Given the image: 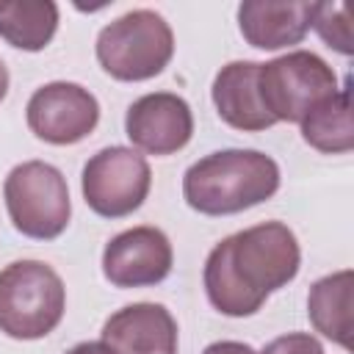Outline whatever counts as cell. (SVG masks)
<instances>
[{
	"label": "cell",
	"mask_w": 354,
	"mask_h": 354,
	"mask_svg": "<svg viewBox=\"0 0 354 354\" xmlns=\"http://www.w3.org/2000/svg\"><path fill=\"white\" fill-rule=\"evenodd\" d=\"M301 249L293 230L266 221L216 243L205 260V290L210 304L230 315H254L266 296L299 274Z\"/></svg>",
	"instance_id": "1"
},
{
	"label": "cell",
	"mask_w": 354,
	"mask_h": 354,
	"mask_svg": "<svg viewBox=\"0 0 354 354\" xmlns=\"http://www.w3.org/2000/svg\"><path fill=\"white\" fill-rule=\"evenodd\" d=\"M279 188V166L257 149H218L188 166L183 196L205 216H230L271 199Z\"/></svg>",
	"instance_id": "2"
},
{
	"label": "cell",
	"mask_w": 354,
	"mask_h": 354,
	"mask_svg": "<svg viewBox=\"0 0 354 354\" xmlns=\"http://www.w3.org/2000/svg\"><path fill=\"white\" fill-rule=\"evenodd\" d=\"M66 307L61 277L41 260H17L0 271V332L17 340L50 335Z\"/></svg>",
	"instance_id": "3"
},
{
	"label": "cell",
	"mask_w": 354,
	"mask_h": 354,
	"mask_svg": "<svg viewBox=\"0 0 354 354\" xmlns=\"http://www.w3.org/2000/svg\"><path fill=\"white\" fill-rule=\"evenodd\" d=\"M171 55V28L152 8L127 11L97 36V61L116 80H149L166 69Z\"/></svg>",
	"instance_id": "4"
},
{
	"label": "cell",
	"mask_w": 354,
	"mask_h": 354,
	"mask_svg": "<svg viewBox=\"0 0 354 354\" xmlns=\"http://www.w3.org/2000/svg\"><path fill=\"white\" fill-rule=\"evenodd\" d=\"M3 196L11 224L28 238L50 241L69 224V188L53 163L25 160L14 166L3 183Z\"/></svg>",
	"instance_id": "5"
},
{
	"label": "cell",
	"mask_w": 354,
	"mask_h": 354,
	"mask_svg": "<svg viewBox=\"0 0 354 354\" xmlns=\"http://www.w3.org/2000/svg\"><path fill=\"white\" fill-rule=\"evenodd\" d=\"M257 86L274 122H301L318 102L337 91V77L321 55L293 50L260 64Z\"/></svg>",
	"instance_id": "6"
},
{
	"label": "cell",
	"mask_w": 354,
	"mask_h": 354,
	"mask_svg": "<svg viewBox=\"0 0 354 354\" xmlns=\"http://www.w3.org/2000/svg\"><path fill=\"white\" fill-rule=\"evenodd\" d=\"M152 185L144 155L130 147H105L83 166L80 188L86 205L105 218H122L141 207Z\"/></svg>",
	"instance_id": "7"
},
{
	"label": "cell",
	"mask_w": 354,
	"mask_h": 354,
	"mask_svg": "<svg viewBox=\"0 0 354 354\" xmlns=\"http://www.w3.org/2000/svg\"><path fill=\"white\" fill-rule=\"evenodd\" d=\"M28 127L36 138L66 147L83 141L100 122V102L97 97L66 80L44 83L28 100Z\"/></svg>",
	"instance_id": "8"
},
{
	"label": "cell",
	"mask_w": 354,
	"mask_h": 354,
	"mask_svg": "<svg viewBox=\"0 0 354 354\" xmlns=\"http://www.w3.org/2000/svg\"><path fill=\"white\" fill-rule=\"evenodd\" d=\"M171 243L158 227H133L113 235L102 252V274L116 288H147L169 277Z\"/></svg>",
	"instance_id": "9"
},
{
	"label": "cell",
	"mask_w": 354,
	"mask_h": 354,
	"mask_svg": "<svg viewBox=\"0 0 354 354\" xmlns=\"http://www.w3.org/2000/svg\"><path fill=\"white\" fill-rule=\"evenodd\" d=\"M124 133L138 149L149 155H171L194 136L191 105L171 91L144 94L127 108Z\"/></svg>",
	"instance_id": "10"
},
{
	"label": "cell",
	"mask_w": 354,
	"mask_h": 354,
	"mask_svg": "<svg viewBox=\"0 0 354 354\" xmlns=\"http://www.w3.org/2000/svg\"><path fill=\"white\" fill-rule=\"evenodd\" d=\"M102 343L113 354H174L177 321L163 304L136 301L105 321Z\"/></svg>",
	"instance_id": "11"
},
{
	"label": "cell",
	"mask_w": 354,
	"mask_h": 354,
	"mask_svg": "<svg viewBox=\"0 0 354 354\" xmlns=\"http://www.w3.org/2000/svg\"><path fill=\"white\" fill-rule=\"evenodd\" d=\"M257 72H260L257 61H232L221 66L213 80V88H210L213 105L218 116L235 130L257 133V130L277 124L274 116L263 105Z\"/></svg>",
	"instance_id": "12"
},
{
	"label": "cell",
	"mask_w": 354,
	"mask_h": 354,
	"mask_svg": "<svg viewBox=\"0 0 354 354\" xmlns=\"http://www.w3.org/2000/svg\"><path fill=\"white\" fill-rule=\"evenodd\" d=\"M313 22V3L290 0H246L238 6V25L243 39L260 50H279L299 44Z\"/></svg>",
	"instance_id": "13"
},
{
	"label": "cell",
	"mask_w": 354,
	"mask_h": 354,
	"mask_svg": "<svg viewBox=\"0 0 354 354\" xmlns=\"http://www.w3.org/2000/svg\"><path fill=\"white\" fill-rule=\"evenodd\" d=\"M351 304H354V277L348 268L321 277L307 296V315L324 337L351 348Z\"/></svg>",
	"instance_id": "14"
},
{
	"label": "cell",
	"mask_w": 354,
	"mask_h": 354,
	"mask_svg": "<svg viewBox=\"0 0 354 354\" xmlns=\"http://www.w3.org/2000/svg\"><path fill=\"white\" fill-rule=\"evenodd\" d=\"M58 28V6L53 0H14L0 3V36L28 53L50 44Z\"/></svg>",
	"instance_id": "15"
},
{
	"label": "cell",
	"mask_w": 354,
	"mask_h": 354,
	"mask_svg": "<svg viewBox=\"0 0 354 354\" xmlns=\"http://www.w3.org/2000/svg\"><path fill=\"white\" fill-rule=\"evenodd\" d=\"M301 138L318 152H348L354 147V124H351V94L348 83L337 88L332 97L318 102L301 122Z\"/></svg>",
	"instance_id": "16"
},
{
	"label": "cell",
	"mask_w": 354,
	"mask_h": 354,
	"mask_svg": "<svg viewBox=\"0 0 354 354\" xmlns=\"http://www.w3.org/2000/svg\"><path fill=\"white\" fill-rule=\"evenodd\" d=\"M310 28H315L318 36L332 50H337L340 55H351L354 53L351 22H348V14H346V6H340V3H313Z\"/></svg>",
	"instance_id": "17"
},
{
	"label": "cell",
	"mask_w": 354,
	"mask_h": 354,
	"mask_svg": "<svg viewBox=\"0 0 354 354\" xmlns=\"http://www.w3.org/2000/svg\"><path fill=\"white\" fill-rule=\"evenodd\" d=\"M260 354H324V346L307 332H290L271 340Z\"/></svg>",
	"instance_id": "18"
},
{
	"label": "cell",
	"mask_w": 354,
	"mask_h": 354,
	"mask_svg": "<svg viewBox=\"0 0 354 354\" xmlns=\"http://www.w3.org/2000/svg\"><path fill=\"white\" fill-rule=\"evenodd\" d=\"M202 354H257V351L241 340H218V343H210Z\"/></svg>",
	"instance_id": "19"
},
{
	"label": "cell",
	"mask_w": 354,
	"mask_h": 354,
	"mask_svg": "<svg viewBox=\"0 0 354 354\" xmlns=\"http://www.w3.org/2000/svg\"><path fill=\"white\" fill-rule=\"evenodd\" d=\"M66 354H113L102 340L100 343H91V340H86V343H77V346H72Z\"/></svg>",
	"instance_id": "20"
},
{
	"label": "cell",
	"mask_w": 354,
	"mask_h": 354,
	"mask_svg": "<svg viewBox=\"0 0 354 354\" xmlns=\"http://www.w3.org/2000/svg\"><path fill=\"white\" fill-rule=\"evenodd\" d=\"M6 91H8V69H6V64L0 58V100L6 97Z\"/></svg>",
	"instance_id": "21"
}]
</instances>
